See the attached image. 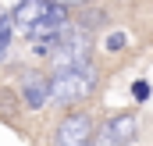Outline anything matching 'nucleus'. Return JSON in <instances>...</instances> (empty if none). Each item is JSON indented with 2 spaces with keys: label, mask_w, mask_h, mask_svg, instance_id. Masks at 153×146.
Returning <instances> with one entry per match:
<instances>
[{
  "label": "nucleus",
  "mask_w": 153,
  "mask_h": 146,
  "mask_svg": "<svg viewBox=\"0 0 153 146\" xmlns=\"http://www.w3.org/2000/svg\"><path fill=\"white\" fill-rule=\"evenodd\" d=\"M132 93H135V100H146V96H150V86H146V82H135Z\"/></svg>",
  "instance_id": "nucleus-6"
},
{
  "label": "nucleus",
  "mask_w": 153,
  "mask_h": 146,
  "mask_svg": "<svg viewBox=\"0 0 153 146\" xmlns=\"http://www.w3.org/2000/svg\"><path fill=\"white\" fill-rule=\"evenodd\" d=\"M93 89H96V72L89 64L57 68V72L46 78V104L71 107V104H82L85 96H93Z\"/></svg>",
  "instance_id": "nucleus-1"
},
{
  "label": "nucleus",
  "mask_w": 153,
  "mask_h": 146,
  "mask_svg": "<svg viewBox=\"0 0 153 146\" xmlns=\"http://www.w3.org/2000/svg\"><path fill=\"white\" fill-rule=\"evenodd\" d=\"M96 143L93 146H128L135 139V114H117L111 121L100 125V132H93Z\"/></svg>",
  "instance_id": "nucleus-3"
},
{
  "label": "nucleus",
  "mask_w": 153,
  "mask_h": 146,
  "mask_svg": "<svg viewBox=\"0 0 153 146\" xmlns=\"http://www.w3.org/2000/svg\"><path fill=\"white\" fill-rule=\"evenodd\" d=\"M89 146H93V143H89Z\"/></svg>",
  "instance_id": "nucleus-9"
},
{
  "label": "nucleus",
  "mask_w": 153,
  "mask_h": 146,
  "mask_svg": "<svg viewBox=\"0 0 153 146\" xmlns=\"http://www.w3.org/2000/svg\"><path fill=\"white\" fill-rule=\"evenodd\" d=\"M7 43H11V14L0 18V54L7 50Z\"/></svg>",
  "instance_id": "nucleus-5"
},
{
  "label": "nucleus",
  "mask_w": 153,
  "mask_h": 146,
  "mask_svg": "<svg viewBox=\"0 0 153 146\" xmlns=\"http://www.w3.org/2000/svg\"><path fill=\"white\" fill-rule=\"evenodd\" d=\"M53 4H61V7H82V4H89V0H53Z\"/></svg>",
  "instance_id": "nucleus-8"
},
{
  "label": "nucleus",
  "mask_w": 153,
  "mask_h": 146,
  "mask_svg": "<svg viewBox=\"0 0 153 146\" xmlns=\"http://www.w3.org/2000/svg\"><path fill=\"white\" fill-rule=\"evenodd\" d=\"M22 93H25L29 107H46V78H29Z\"/></svg>",
  "instance_id": "nucleus-4"
},
{
  "label": "nucleus",
  "mask_w": 153,
  "mask_h": 146,
  "mask_svg": "<svg viewBox=\"0 0 153 146\" xmlns=\"http://www.w3.org/2000/svg\"><path fill=\"white\" fill-rule=\"evenodd\" d=\"M93 118L89 114H68L61 125H57V136H53V146H89L93 143Z\"/></svg>",
  "instance_id": "nucleus-2"
},
{
  "label": "nucleus",
  "mask_w": 153,
  "mask_h": 146,
  "mask_svg": "<svg viewBox=\"0 0 153 146\" xmlns=\"http://www.w3.org/2000/svg\"><path fill=\"white\" fill-rule=\"evenodd\" d=\"M121 46H125V36L121 32H114V36L107 39V50H121Z\"/></svg>",
  "instance_id": "nucleus-7"
}]
</instances>
